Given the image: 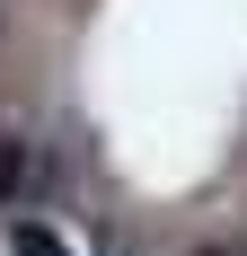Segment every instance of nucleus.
I'll list each match as a JSON object with an SVG mask.
<instances>
[{"instance_id": "f257e3e1", "label": "nucleus", "mask_w": 247, "mask_h": 256, "mask_svg": "<svg viewBox=\"0 0 247 256\" xmlns=\"http://www.w3.org/2000/svg\"><path fill=\"white\" fill-rule=\"evenodd\" d=\"M9 256H71V248H62V230H53V221L18 212V221H9Z\"/></svg>"}, {"instance_id": "f03ea898", "label": "nucleus", "mask_w": 247, "mask_h": 256, "mask_svg": "<svg viewBox=\"0 0 247 256\" xmlns=\"http://www.w3.org/2000/svg\"><path fill=\"white\" fill-rule=\"evenodd\" d=\"M18 186H26V159H18V142H0V204H9Z\"/></svg>"}, {"instance_id": "7ed1b4c3", "label": "nucleus", "mask_w": 247, "mask_h": 256, "mask_svg": "<svg viewBox=\"0 0 247 256\" xmlns=\"http://www.w3.org/2000/svg\"><path fill=\"white\" fill-rule=\"evenodd\" d=\"M203 256H221V248H203Z\"/></svg>"}]
</instances>
